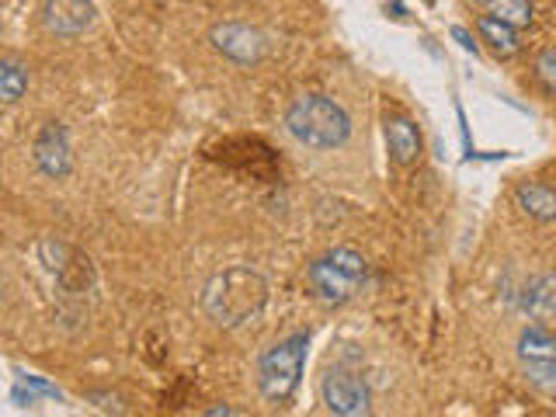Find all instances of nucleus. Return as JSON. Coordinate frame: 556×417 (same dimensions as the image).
Listing matches in <instances>:
<instances>
[{
    "instance_id": "f257e3e1",
    "label": "nucleus",
    "mask_w": 556,
    "mask_h": 417,
    "mask_svg": "<svg viewBox=\"0 0 556 417\" xmlns=\"http://www.w3.org/2000/svg\"><path fill=\"white\" fill-rule=\"evenodd\" d=\"M265 303H268L265 275L248 265H233V268L216 271L202 289V313L216 327L248 324L265 309Z\"/></svg>"
},
{
    "instance_id": "f03ea898",
    "label": "nucleus",
    "mask_w": 556,
    "mask_h": 417,
    "mask_svg": "<svg viewBox=\"0 0 556 417\" xmlns=\"http://www.w3.org/2000/svg\"><path fill=\"white\" fill-rule=\"evenodd\" d=\"M286 129L306 150H338L352 139V115L327 94H300L286 109Z\"/></svg>"
},
{
    "instance_id": "7ed1b4c3",
    "label": "nucleus",
    "mask_w": 556,
    "mask_h": 417,
    "mask_svg": "<svg viewBox=\"0 0 556 417\" xmlns=\"http://www.w3.org/2000/svg\"><path fill=\"white\" fill-rule=\"evenodd\" d=\"M309 352V334L295 330V334L275 341L265 355L257 358V390L268 404H289L300 390L303 365Z\"/></svg>"
},
{
    "instance_id": "20e7f679",
    "label": "nucleus",
    "mask_w": 556,
    "mask_h": 417,
    "mask_svg": "<svg viewBox=\"0 0 556 417\" xmlns=\"http://www.w3.org/2000/svg\"><path fill=\"white\" fill-rule=\"evenodd\" d=\"M365 275H369V265H365V257L358 251L334 248L306 268V282L320 303L344 306V303H352L358 289L365 286Z\"/></svg>"
},
{
    "instance_id": "39448f33",
    "label": "nucleus",
    "mask_w": 556,
    "mask_h": 417,
    "mask_svg": "<svg viewBox=\"0 0 556 417\" xmlns=\"http://www.w3.org/2000/svg\"><path fill=\"white\" fill-rule=\"evenodd\" d=\"M39 257H42V265L52 275H56V282L66 292L91 289V282H94V265H91V257H87L84 251L74 248V243H63L56 237H46L39 243Z\"/></svg>"
},
{
    "instance_id": "423d86ee",
    "label": "nucleus",
    "mask_w": 556,
    "mask_h": 417,
    "mask_svg": "<svg viewBox=\"0 0 556 417\" xmlns=\"http://www.w3.org/2000/svg\"><path fill=\"white\" fill-rule=\"evenodd\" d=\"M320 400L330 414H341V417H362L372 410L369 382L352 369H330L320 382Z\"/></svg>"
},
{
    "instance_id": "0eeeda50",
    "label": "nucleus",
    "mask_w": 556,
    "mask_h": 417,
    "mask_svg": "<svg viewBox=\"0 0 556 417\" xmlns=\"http://www.w3.org/2000/svg\"><path fill=\"white\" fill-rule=\"evenodd\" d=\"M208 42H213V49L219 52V56H226L237 66H257L261 60L268 56L265 31H257V28L243 25V22L213 25V28H208Z\"/></svg>"
},
{
    "instance_id": "6e6552de",
    "label": "nucleus",
    "mask_w": 556,
    "mask_h": 417,
    "mask_svg": "<svg viewBox=\"0 0 556 417\" xmlns=\"http://www.w3.org/2000/svg\"><path fill=\"white\" fill-rule=\"evenodd\" d=\"M31 161L46 178L60 181L74 170V147H70V132L60 126V122H46L31 143Z\"/></svg>"
},
{
    "instance_id": "1a4fd4ad",
    "label": "nucleus",
    "mask_w": 556,
    "mask_h": 417,
    "mask_svg": "<svg viewBox=\"0 0 556 417\" xmlns=\"http://www.w3.org/2000/svg\"><path fill=\"white\" fill-rule=\"evenodd\" d=\"M382 136H387V153L396 167H414L421 161V150H425V136L421 126L404 115V112H390L382 118Z\"/></svg>"
},
{
    "instance_id": "9d476101",
    "label": "nucleus",
    "mask_w": 556,
    "mask_h": 417,
    "mask_svg": "<svg viewBox=\"0 0 556 417\" xmlns=\"http://www.w3.org/2000/svg\"><path fill=\"white\" fill-rule=\"evenodd\" d=\"M94 0H46L42 22L60 39H77L94 25Z\"/></svg>"
},
{
    "instance_id": "9b49d317",
    "label": "nucleus",
    "mask_w": 556,
    "mask_h": 417,
    "mask_svg": "<svg viewBox=\"0 0 556 417\" xmlns=\"http://www.w3.org/2000/svg\"><path fill=\"white\" fill-rule=\"evenodd\" d=\"M518 300V309L532 317L535 324H546L556 317V282L553 278H543V275H532L526 286L515 292Z\"/></svg>"
},
{
    "instance_id": "f8f14e48",
    "label": "nucleus",
    "mask_w": 556,
    "mask_h": 417,
    "mask_svg": "<svg viewBox=\"0 0 556 417\" xmlns=\"http://www.w3.org/2000/svg\"><path fill=\"white\" fill-rule=\"evenodd\" d=\"M515 202H518L521 213H529L539 223L556 219V191L543 181H521L515 188Z\"/></svg>"
},
{
    "instance_id": "ddd939ff",
    "label": "nucleus",
    "mask_w": 556,
    "mask_h": 417,
    "mask_svg": "<svg viewBox=\"0 0 556 417\" xmlns=\"http://www.w3.org/2000/svg\"><path fill=\"white\" fill-rule=\"evenodd\" d=\"M477 31H480V39L494 49V56H501V60L515 56V52L521 49V42H518V28H511V25L497 22L494 14H483V17H477Z\"/></svg>"
},
{
    "instance_id": "4468645a",
    "label": "nucleus",
    "mask_w": 556,
    "mask_h": 417,
    "mask_svg": "<svg viewBox=\"0 0 556 417\" xmlns=\"http://www.w3.org/2000/svg\"><path fill=\"white\" fill-rule=\"evenodd\" d=\"M518 355L521 362L532 358H556V334L546 324H529L518 338Z\"/></svg>"
},
{
    "instance_id": "2eb2a0df",
    "label": "nucleus",
    "mask_w": 556,
    "mask_h": 417,
    "mask_svg": "<svg viewBox=\"0 0 556 417\" xmlns=\"http://www.w3.org/2000/svg\"><path fill=\"white\" fill-rule=\"evenodd\" d=\"M28 91V70L17 60H0V104H17Z\"/></svg>"
},
{
    "instance_id": "dca6fc26",
    "label": "nucleus",
    "mask_w": 556,
    "mask_h": 417,
    "mask_svg": "<svg viewBox=\"0 0 556 417\" xmlns=\"http://www.w3.org/2000/svg\"><path fill=\"white\" fill-rule=\"evenodd\" d=\"M486 14H494L497 22L511 28H529L532 25V0H486Z\"/></svg>"
},
{
    "instance_id": "f3484780",
    "label": "nucleus",
    "mask_w": 556,
    "mask_h": 417,
    "mask_svg": "<svg viewBox=\"0 0 556 417\" xmlns=\"http://www.w3.org/2000/svg\"><path fill=\"white\" fill-rule=\"evenodd\" d=\"M14 404H22V407H28V404H39V396H49V400H60L63 393L52 387V382H46V379H39V376H22L17 379V387H14Z\"/></svg>"
},
{
    "instance_id": "a211bd4d",
    "label": "nucleus",
    "mask_w": 556,
    "mask_h": 417,
    "mask_svg": "<svg viewBox=\"0 0 556 417\" xmlns=\"http://www.w3.org/2000/svg\"><path fill=\"white\" fill-rule=\"evenodd\" d=\"M526 379L539 393H546L556 400V358H532L526 362Z\"/></svg>"
},
{
    "instance_id": "6ab92c4d",
    "label": "nucleus",
    "mask_w": 556,
    "mask_h": 417,
    "mask_svg": "<svg viewBox=\"0 0 556 417\" xmlns=\"http://www.w3.org/2000/svg\"><path fill=\"white\" fill-rule=\"evenodd\" d=\"M535 74L543 80V87L549 94H556V49H543L535 60Z\"/></svg>"
},
{
    "instance_id": "aec40b11",
    "label": "nucleus",
    "mask_w": 556,
    "mask_h": 417,
    "mask_svg": "<svg viewBox=\"0 0 556 417\" xmlns=\"http://www.w3.org/2000/svg\"><path fill=\"white\" fill-rule=\"evenodd\" d=\"M452 39H456V42H459V46H463L466 52H473V56H477V52H480V46H477V39H473V35H469L466 28H459V25L452 28Z\"/></svg>"
}]
</instances>
